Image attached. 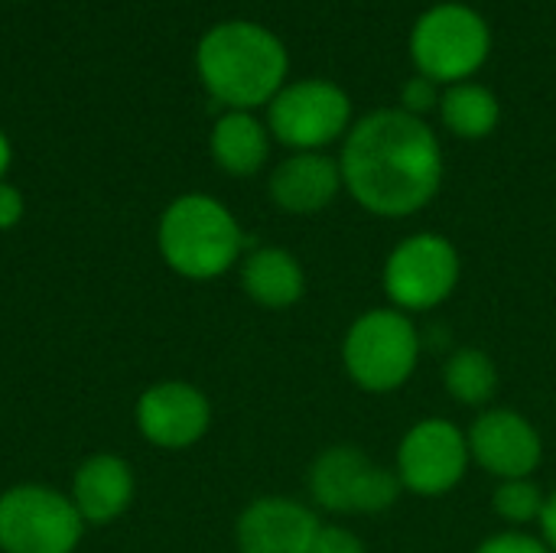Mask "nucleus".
Returning a JSON list of instances; mask_svg holds the SVG:
<instances>
[{
    "instance_id": "dca6fc26",
    "label": "nucleus",
    "mask_w": 556,
    "mask_h": 553,
    "mask_svg": "<svg viewBox=\"0 0 556 553\" xmlns=\"http://www.w3.org/2000/svg\"><path fill=\"white\" fill-rule=\"evenodd\" d=\"M241 287L264 310H290L306 293V274L296 254L283 248H257L241 264Z\"/></svg>"
},
{
    "instance_id": "b1692460",
    "label": "nucleus",
    "mask_w": 556,
    "mask_h": 553,
    "mask_svg": "<svg viewBox=\"0 0 556 553\" xmlns=\"http://www.w3.org/2000/svg\"><path fill=\"white\" fill-rule=\"evenodd\" d=\"M23 218V192L0 179V231L16 228Z\"/></svg>"
},
{
    "instance_id": "6ab92c4d",
    "label": "nucleus",
    "mask_w": 556,
    "mask_h": 553,
    "mask_svg": "<svg viewBox=\"0 0 556 553\" xmlns=\"http://www.w3.org/2000/svg\"><path fill=\"white\" fill-rule=\"evenodd\" d=\"M443 388L463 407H489L502 388L498 365L482 349H456L443 365Z\"/></svg>"
},
{
    "instance_id": "7ed1b4c3",
    "label": "nucleus",
    "mask_w": 556,
    "mask_h": 553,
    "mask_svg": "<svg viewBox=\"0 0 556 553\" xmlns=\"http://www.w3.org/2000/svg\"><path fill=\"white\" fill-rule=\"evenodd\" d=\"M163 261L189 280H215L228 274L244 248L238 218L212 196L189 192L166 205L156 228Z\"/></svg>"
},
{
    "instance_id": "1a4fd4ad",
    "label": "nucleus",
    "mask_w": 556,
    "mask_h": 553,
    "mask_svg": "<svg viewBox=\"0 0 556 553\" xmlns=\"http://www.w3.org/2000/svg\"><path fill=\"white\" fill-rule=\"evenodd\" d=\"M85 521L68 495L46 486H16L0 495V551L72 553Z\"/></svg>"
},
{
    "instance_id": "4be33fe9",
    "label": "nucleus",
    "mask_w": 556,
    "mask_h": 553,
    "mask_svg": "<svg viewBox=\"0 0 556 553\" xmlns=\"http://www.w3.org/2000/svg\"><path fill=\"white\" fill-rule=\"evenodd\" d=\"M476 553H554L544 538H531L528 531H502L489 541H482Z\"/></svg>"
},
{
    "instance_id": "5701e85b",
    "label": "nucleus",
    "mask_w": 556,
    "mask_h": 553,
    "mask_svg": "<svg viewBox=\"0 0 556 553\" xmlns=\"http://www.w3.org/2000/svg\"><path fill=\"white\" fill-rule=\"evenodd\" d=\"M313 553H368V548L355 531L339 528V525H323L316 535Z\"/></svg>"
},
{
    "instance_id": "6e6552de",
    "label": "nucleus",
    "mask_w": 556,
    "mask_h": 553,
    "mask_svg": "<svg viewBox=\"0 0 556 553\" xmlns=\"http://www.w3.org/2000/svg\"><path fill=\"white\" fill-rule=\"evenodd\" d=\"M352 127V98L329 78L283 85L267 104V130L293 153L323 150Z\"/></svg>"
},
{
    "instance_id": "ddd939ff",
    "label": "nucleus",
    "mask_w": 556,
    "mask_h": 553,
    "mask_svg": "<svg viewBox=\"0 0 556 553\" xmlns=\"http://www.w3.org/2000/svg\"><path fill=\"white\" fill-rule=\"evenodd\" d=\"M319 528L309 505L287 495H264L241 512L235 541L241 553H313Z\"/></svg>"
},
{
    "instance_id": "20e7f679",
    "label": "nucleus",
    "mask_w": 556,
    "mask_h": 553,
    "mask_svg": "<svg viewBox=\"0 0 556 553\" xmlns=\"http://www.w3.org/2000/svg\"><path fill=\"white\" fill-rule=\"evenodd\" d=\"M342 365L368 394L404 388L420 365V332L414 319L394 306L365 310L342 339Z\"/></svg>"
},
{
    "instance_id": "2eb2a0df",
    "label": "nucleus",
    "mask_w": 556,
    "mask_h": 553,
    "mask_svg": "<svg viewBox=\"0 0 556 553\" xmlns=\"http://www.w3.org/2000/svg\"><path fill=\"white\" fill-rule=\"evenodd\" d=\"M68 499L78 508L81 521L108 525L127 512V505L134 499V473L121 456L98 453L78 466Z\"/></svg>"
},
{
    "instance_id": "423d86ee",
    "label": "nucleus",
    "mask_w": 556,
    "mask_h": 553,
    "mask_svg": "<svg viewBox=\"0 0 556 553\" xmlns=\"http://www.w3.org/2000/svg\"><path fill=\"white\" fill-rule=\"evenodd\" d=\"M309 499L332 515H381L401 502V479L394 469L375 463L355 443L323 450L306 476Z\"/></svg>"
},
{
    "instance_id": "f3484780",
    "label": "nucleus",
    "mask_w": 556,
    "mask_h": 553,
    "mask_svg": "<svg viewBox=\"0 0 556 553\" xmlns=\"http://www.w3.org/2000/svg\"><path fill=\"white\" fill-rule=\"evenodd\" d=\"M208 150L228 176H254L270 156V130L251 111H228L215 121Z\"/></svg>"
},
{
    "instance_id": "9b49d317",
    "label": "nucleus",
    "mask_w": 556,
    "mask_h": 553,
    "mask_svg": "<svg viewBox=\"0 0 556 553\" xmlns=\"http://www.w3.org/2000/svg\"><path fill=\"white\" fill-rule=\"evenodd\" d=\"M469 456L479 463L492 479H531L544 460V440L538 427L511 407L482 411L479 420L466 433Z\"/></svg>"
},
{
    "instance_id": "0eeeda50",
    "label": "nucleus",
    "mask_w": 556,
    "mask_h": 553,
    "mask_svg": "<svg viewBox=\"0 0 556 553\" xmlns=\"http://www.w3.org/2000/svg\"><path fill=\"white\" fill-rule=\"evenodd\" d=\"M463 277V261L456 244L440 231H417L391 248L381 284L394 310L427 313L443 306Z\"/></svg>"
},
{
    "instance_id": "a211bd4d",
    "label": "nucleus",
    "mask_w": 556,
    "mask_h": 553,
    "mask_svg": "<svg viewBox=\"0 0 556 553\" xmlns=\"http://www.w3.org/2000/svg\"><path fill=\"white\" fill-rule=\"evenodd\" d=\"M440 117L443 127L459 140H485L502 121V101L479 81H459L443 91Z\"/></svg>"
},
{
    "instance_id": "a878e982",
    "label": "nucleus",
    "mask_w": 556,
    "mask_h": 553,
    "mask_svg": "<svg viewBox=\"0 0 556 553\" xmlns=\"http://www.w3.org/2000/svg\"><path fill=\"white\" fill-rule=\"evenodd\" d=\"M10 160H13V150H10V140H7V134L0 130V179H3V173L10 169Z\"/></svg>"
},
{
    "instance_id": "393cba45",
    "label": "nucleus",
    "mask_w": 556,
    "mask_h": 553,
    "mask_svg": "<svg viewBox=\"0 0 556 553\" xmlns=\"http://www.w3.org/2000/svg\"><path fill=\"white\" fill-rule=\"evenodd\" d=\"M541 531H544V544L556 553V489L547 495L544 518H541Z\"/></svg>"
},
{
    "instance_id": "39448f33",
    "label": "nucleus",
    "mask_w": 556,
    "mask_h": 553,
    "mask_svg": "<svg viewBox=\"0 0 556 553\" xmlns=\"http://www.w3.org/2000/svg\"><path fill=\"white\" fill-rule=\"evenodd\" d=\"M492 52V29L485 16L466 3H437L424 10L410 29L414 68L437 85L469 81Z\"/></svg>"
},
{
    "instance_id": "9d476101",
    "label": "nucleus",
    "mask_w": 556,
    "mask_h": 553,
    "mask_svg": "<svg viewBox=\"0 0 556 553\" xmlns=\"http://www.w3.org/2000/svg\"><path fill=\"white\" fill-rule=\"evenodd\" d=\"M469 440L446 417L417 420L397 447V479L404 492L440 499L453 492L469 473Z\"/></svg>"
},
{
    "instance_id": "f8f14e48",
    "label": "nucleus",
    "mask_w": 556,
    "mask_h": 553,
    "mask_svg": "<svg viewBox=\"0 0 556 553\" xmlns=\"http://www.w3.org/2000/svg\"><path fill=\"white\" fill-rule=\"evenodd\" d=\"M212 424L208 398L186 381H160L137 401V427L160 450H186L205 437Z\"/></svg>"
},
{
    "instance_id": "4468645a",
    "label": "nucleus",
    "mask_w": 556,
    "mask_h": 553,
    "mask_svg": "<svg viewBox=\"0 0 556 553\" xmlns=\"http://www.w3.org/2000/svg\"><path fill=\"white\" fill-rule=\"evenodd\" d=\"M342 189V166L323 150L290 153L274 166L267 183L274 205L287 215H316L329 209Z\"/></svg>"
},
{
    "instance_id": "aec40b11",
    "label": "nucleus",
    "mask_w": 556,
    "mask_h": 553,
    "mask_svg": "<svg viewBox=\"0 0 556 553\" xmlns=\"http://www.w3.org/2000/svg\"><path fill=\"white\" fill-rule=\"evenodd\" d=\"M544 505H547V495H544V489H541L534 479H505V482H498L495 492H492V508H495V515H498L505 525H511L515 531L525 528V525H531V521L541 525Z\"/></svg>"
},
{
    "instance_id": "f257e3e1",
    "label": "nucleus",
    "mask_w": 556,
    "mask_h": 553,
    "mask_svg": "<svg viewBox=\"0 0 556 553\" xmlns=\"http://www.w3.org/2000/svg\"><path fill=\"white\" fill-rule=\"evenodd\" d=\"M342 183L349 196L378 218L424 212L443 186V147L424 117L404 108H378L345 134Z\"/></svg>"
},
{
    "instance_id": "f03ea898",
    "label": "nucleus",
    "mask_w": 556,
    "mask_h": 553,
    "mask_svg": "<svg viewBox=\"0 0 556 553\" xmlns=\"http://www.w3.org/2000/svg\"><path fill=\"white\" fill-rule=\"evenodd\" d=\"M205 91L231 111L270 104L287 81L290 55L277 33L251 20L215 23L195 49Z\"/></svg>"
},
{
    "instance_id": "412c9836",
    "label": "nucleus",
    "mask_w": 556,
    "mask_h": 553,
    "mask_svg": "<svg viewBox=\"0 0 556 553\" xmlns=\"http://www.w3.org/2000/svg\"><path fill=\"white\" fill-rule=\"evenodd\" d=\"M440 98H443V91H440V85L433 81V78H427V75H410L407 81H404V88H401V108L407 111V114H414V117H424L427 111H440Z\"/></svg>"
}]
</instances>
